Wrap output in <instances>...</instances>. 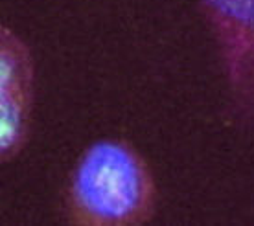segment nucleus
<instances>
[{
	"mask_svg": "<svg viewBox=\"0 0 254 226\" xmlns=\"http://www.w3.org/2000/svg\"><path fill=\"white\" fill-rule=\"evenodd\" d=\"M157 186L147 162L124 140H98L70 175L64 215L74 226H136L155 215Z\"/></svg>",
	"mask_w": 254,
	"mask_h": 226,
	"instance_id": "nucleus-1",
	"label": "nucleus"
},
{
	"mask_svg": "<svg viewBox=\"0 0 254 226\" xmlns=\"http://www.w3.org/2000/svg\"><path fill=\"white\" fill-rule=\"evenodd\" d=\"M234 105L254 118V0H201Z\"/></svg>",
	"mask_w": 254,
	"mask_h": 226,
	"instance_id": "nucleus-2",
	"label": "nucleus"
},
{
	"mask_svg": "<svg viewBox=\"0 0 254 226\" xmlns=\"http://www.w3.org/2000/svg\"><path fill=\"white\" fill-rule=\"evenodd\" d=\"M35 63L30 46L9 26H0V160L9 162L30 138Z\"/></svg>",
	"mask_w": 254,
	"mask_h": 226,
	"instance_id": "nucleus-3",
	"label": "nucleus"
}]
</instances>
